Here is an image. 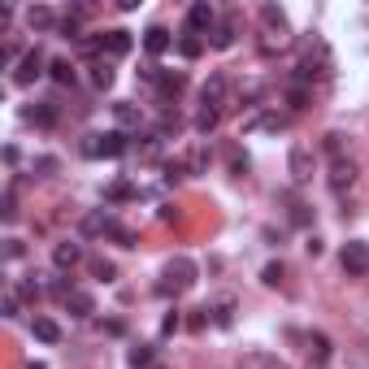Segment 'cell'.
Segmentation results:
<instances>
[{
  "label": "cell",
  "instance_id": "obj_1",
  "mask_svg": "<svg viewBox=\"0 0 369 369\" xmlns=\"http://www.w3.org/2000/svg\"><path fill=\"white\" fill-rule=\"evenodd\" d=\"M195 278H200V265H195L191 257H169L165 269H161V291L165 295H183L195 287Z\"/></svg>",
  "mask_w": 369,
  "mask_h": 369
},
{
  "label": "cell",
  "instance_id": "obj_41",
  "mask_svg": "<svg viewBox=\"0 0 369 369\" xmlns=\"http://www.w3.org/2000/svg\"><path fill=\"white\" fill-rule=\"evenodd\" d=\"M35 169H39V174H53L57 161H53V157H39V161H35Z\"/></svg>",
  "mask_w": 369,
  "mask_h": 369
},
{
  "label": "cell",
  "instance_id": "obj_20",
  "mask_svg": "<svg viewBox=\"0 0 369 369\" xmlns=\"http://www.w3.org/2000/svg\"><path fill=\"white\" fill-rule=\"evenodd\" d=\"M153 356H157L153 343H135V348L127 352V365H131V369H153Z\"/></svg>",
  "mask_w": 369,
  "mask_h": 369
},
{
  "label": "cell",
  "instance_id": "obj_37",
  "mask_svg": "<svg viewBox=\"0 0 369 369\" xmlns=\"http://www.w3.org/2000/svg\"><path fill=\"white\" fill-rule=\"evenodd\" d=\"M326 153H330L335 161L343 157V135H339V131H330V135H326Z\"/></svg>",
  "mask_w": 369,
  "mask_h": 369
},
{
  "label": "cell",
  "instance_id": "obj_16",
  "mask_svg": "<svg viewBox=\"0 0 369 369\" xmlns=\"http://www.w3.org/2000/svg\"><path fill=\"white\" fill-rule=\"evenodd\" d=\"M27 117L35 122V127H57V117H61V113H57V105H53V101H39L35 109H27Z\"/></svg>",
  "mask_w": 369,
  "mask_h": 369
},
{
  "label": "cell",
  "instance_id": "obj_43",
  "mask_svg": "<svg viewBox=\"0 0 369 369\" xmlns=\"http://www.w3.org/2000/svg\"><path fill=\"white\" fill-rule=\"evenodd\" d=\"M205 313H209V309H205ZM205 313H195V317H187V326H191V330H205V322H209Z\"/></svg>",
  "mask_w": 369,
  "mask_h": 369
},
{
  "label": "cell",
  "instance_id": "obj_38",
  "mask_svg": "<svg viewBox=\"0 0 369 369\" xmlns=\"http://www.w3.org/2000/svg\"><path fill=\"white\" fill-rule=\"evenodd\" d=\"M22 252H27V248H22V239H5V261H18Z\"/></svg>",
  "mask_w": 369,
  "mask_h": 369
},
{
  "label": "cell",
  "instance_id": "obj_19",
  "mask_svg": "<svg viewBox=\"0 0 369 369\" xmlns=\"http://www.w3.org/2000/svg\"><path fill=\"white\" fill-rule=\"evenodd\" d=\"M109 226H113V217H109V213H87V217L79 221V231H83V235H109Z\"/></svg>",
  "mask_w": 369,
  "mask_h": 369
},
{
  "label": "cell",
  "instance_id": "obj_15",
  "mask_svg": "<svg viewBox=\"0 0 369 369\" xmlns=\"http://www.w3.org/2000/svg\"><path fill=\"white\" fill-rule=\"evenodd\" d=\"M213 326L217 330H231L235 326V295H221V300L213 304Z\"/></svg>",
  "mask_w": 369,
  "mask_h": 369
},
{
  "label": "cell",
  "instance_id": "obj_2",
  "mask_svg": "<svg viewBox=\"0 0 369 369\" xmlns=\"http://www.w3.org/2000/svg\"><path fill=\"white\" fill-rule=\"evenodd\" d=\"M261 27H265V39H261V53H274L291 39V22L278 5H261Z\"/></svg>",
  "mask_w": 369,
  "mask_h": 369
},
{
  "label": "cell",
  "instance_id": "obj_23",
  "mask_svg": "<svg viewBox=\"0 0 369 369\" xmlns=\"http://www.w3.org/2000/svg\"><path fill=\"white\" fill-rule=\"evenodd\" d=\"M187 87V79H183V74H161V83H157V91L165 96V101H174V96Z\"/></svg>",
  "mask_w": 369,
  "mask_h": 369
},
{
  "label": "cell",
  "instance_id": "obj_8",
  "mask_svg": "<svg viewBox=\"0 0 369 369\" xmlns=\"http://www.w3.org/2000/svg\"><path fill=\"white\" fill-rule=\"evenodd\" d=\"M226 91H231V79H226V74H209V83L200 87V96H205V109H221V105H226Z\"/></svg>",
  "mask_w": 369,
  "mask_h": 369
},
{
  "label": "cell",
  "instance_id": "obj_31",
  "mask_svg": "<svg viewBox=\"0 0 369 369\" xmlns=\"http://www.w3.org/2000/svg\"><path fill=\"white\" fill-rule=\"evenodd\" d=\"M113 117H117V122H122V127H139V122H143V117H139V109H135V105H113Z\"/></svg>",
  "mask_w": 369,
  "mask_h": 369
},
{
  "label": "cell",
  "instance_id": "obj_18",
  "mask_svg": "<svg viewBox=\"0 0 369 369\" xmlns=\"http://www.w3.org/2000/svg\"><path fill=\"white\" fill-rule=\"evenodd\" d=\"M31 330H35V339H39V343H61V326L53 322V317H35Z\"/></svg>",
  "mask_w": 369,
  "mask_h": 369
},
{
  "label": "cell",
  "instance_id": "obj_33",
  "mask_svg": "<svg viewBox=\"0 0 369 369\" xmlns=\"http://www.w3.org/2000/svg\"><path fill=\"white\" fill-rule=\"evenodd\" d=\"M5 317H9V322H13V317H22V291H18V287L5 291Z\"/></svg>",
  "mask_w": 369,
  "mask_h": 369
},
{
  "label": "cell",
  "instance_id": "obj_29",
  "mask_svg": "<svg viewBox=\"0 0 369 369\" xmlns=\"http://www.w3.org/2000/svg\"><path fill=\"white\" fill-rule=\"evenodd\" d=\"M287 217H291V226H309V221H313L309 205H300V200H287Z\"/></svg>",
  "mask_w": 369,
  "mask_h": 369
},
{
  "label": "cell",
  "instance_id": "obj_45",
  "mask_svg": "<svg viewBox=\"0 0 369 369\" xmlns=\"http://www.w3.org/2000/svg\"><path fill=\"white\" fill-rule=\"evenodd\" d=\"M157 369H161V365H157Z\"/></svg>",
  "mask_w": 369,
  "mask_h": 369
},
{
  "label": "cell",
  "instance_id": "obj_42",
  "mask_svg": "<svg viewBox=\"0 0 369 369\" xmlns=\"http://www.w3.org/2000/svg\"><path fill=\"white\" fill-rule=\"evenodd\" d=\"M231 169H235V174H243V169H248V157H239V153H231Z\"/></svg>",
  "mask_w": 369,
  "mask_h": 369
},
{
  "label": "cell",
  "instance_id": "obj_7",
  "mask_svg": "<svg viewBox=\"0 0 369 369\" xmlns=\"http://www.w3.org/2000/svg\"><path fill=\"white\" fill-rule=\"evenodd\" d=\"M287 169H291L295 183H309V179H313V153H309L304 143H295L291 153H287Z\"/></svg>",
  "mask_w": 369,
  "mask_h": 369
},
{
  "label": "cell",
  "instance_id": "obj_6",
  "mask_svg": "<svg viewBox=\"0 0 369 369\" xmlns=\"http://www.w3.org/2000/svg\"><path fill=\"white\" fill-rule=\"evenodd\" d=\"M217 27V9L209 5V0H195V5L187 9V31L191 35H209Z\"/></svg>",
  "mask_w": 369,
  "mask_h": 369
},
{
  "label": "cell",
  "instance_id": "obj_25",
  "mask_svg": "<svg viewBox=\"0 0 369 369\" xmlns=\"http://www.w3.org/2000/svg\"><path fill=\"white\" fill-rule=\"evenodd\" d=\"M283 278H287V265H283V261H269V265L261 269V283H265V287H283Z\"/></svg>",
  "mask_w": 369,
  "mask_h": 369
},
{
  "label": "cell",
  "instance_id": "obj_27",
  "mask_svg": "<svg viewBox=\"0 0 369 369\" xmlns=\"http://www.w3.org/2000/svg\"><path fill=\"white\" fill-rule=\"evenodd\" d=\"M91 83L101 87V91H109V87H113V65H109V61H96V65H91Z\"/></svg>",
  "mask_w": 369,
  "mask_h": 369
},
{
  "label": "cell",
  "instance_id": "obj_12",
  "mask_svg": "<svg viewBox=\"0 0 369 369\" xmlns=\"http://www.w3.org/2000/svg\"><path fill=\"white\" fill-rule=\"evenodd\" d=\"M27 27L31 31H53V27H61V22H57V13L48 9V5H31L27 9Z\"/></svg>",
  "mask_w": 369,
  "mask_h": 369
},
{
  "label": "cell",
  "instance_id": "obj_28",
  "mask_svg": "<svg viewBox=\"0 0 369 369\" xmlns=\"http://www.w3.org/2000/svg\"><path fill=\"white\" fill-rule=\"evenodd\" d=\"M48 74H53V83L74 87V65H70V61H53V65H48Z\"/></svg>",
  "mask_w": 369,
  "mask_h": 369
},
{
  "label": "cell",
  "instance_id": "obj_35",
  "mask_svg": "<svg viewBox=\"0 0 369 369\" xmlns=\"http://www.w3.org/2000/svg\"><path fill=\"white\" fill-rule=\"evenodd\" d=\"M91 274H96V278H101V283H113V278H117V265L101 257V261H91Z\"/></svg>",
  "mask_w": 369,
  "mask_h": 369
},
{
  "label": "cell",
  "instance_id": "obj_14",
  "mask_svg": "<svg viewBox=\"0 0 369 369\" xmlns=\"http://www.w3.org/2000/svg\"><path fill=\"white\" fill-rule=\"evenodd\" d=\"M131 48H135L131 31H105V53H109V57H127Z\"/></svg>",
  "mask_w": 369,
  "mask_h": 369
},
{
  "label": "cell",
  "instance_id": "obj_24",
  "mask_svg": "<svg viewBox=\"0 0 369 369\" xmlns=\"http://www.w3.org/2000/svg\"><path fill=\"white\" fill-rule=\"evenodd\" d=\"M309 96H313V91H309V83H291V87H287V105H291L295 113H300V109H309Z\"/></svg>",
  "mask_w": 369,
  "mask_h": 369
},
{
  "label": "cell",
  "instance_id": "obj_4",
  "mask_svg": "<svg viewBox=\"0 0 369 369\" xmlns=\"http://www.w3.org/2000/svg\"><path fill=\"white\" fill-rule=\"evenodd\" d=\"M48 65H53V61H48V57L39 53V48H31V53H22V61L13 65V74H9V79H13V87H31V83L39 79V74L48 70Z\"/></svg>",
  "mask_w": 369,
  "mask_h": 369
},
{
  "label": "cell",
  "instance_id": "obj_10",
  "mask_svg": "<svg viewBox=\"0 0 369 369\" xmlns=\"http://www.w3.org/2000/svg\"><path fill=\"white\" fill-rule=\"evenodd\" d=\"M79 261H83V243H79V239H65V243H57V248H53V265L61 269V274H65V269H74Z\"/></svg>",
  "mask_w": 369,
  "mask_h": 369
},
{
  "label": "cell",
  "instance_id": "obj_36",
  "mask_svg": "<svg viewBox=\"0 0 369 369\" xmlns=\"http://www.w3.org/2000/svg\"><path fill=\"white\" fill-rule=\"evenodd\" d=\"M0 217H5V221H13V217H18V195H13V187L5 191V200H0Z\"/></svg>",
  "mask_w": 369,
  "mask_h": 369
},
{
  "label": "cell",
  "instance_id": "obj_3",
  "mask_svg": "<svg viewBox=\"0 0 369 369\" xmlns=\"http://www.w3.org/2000/svg\"><path fill=\"white\" fill-rule=\"evenodd\" d=\"M339 265H343V274H348V278H365L369 274V243L365 239H348V243H343V252H339Z\"/></svg>",
  "mask_w": 369,
  "mask_h": 369
},
{
  "label": "cell",
  "instance_id": "obj_9",
  "mask_svg": "<svg viewBox=\"0 0 369 369\" xmlns=\"http://www.w3.org/2000/svg\"><path fill=\"white\" fill-rule=\"evenodd\" d=\"M235 35H239V18H235V13H226V18H217V27L209 31V44L226 53V48L235 44Z\"/></svg>",
  "mask_w": 369,
  "mask_h": 369
},
{
  "label": "cell",
  "instance_id": "obj_30",
  "mask_svg": "<svg viewBox=\"0 0 369 369\" xmlns=\"http://www.w3.org/2000/svg\"><path fill=\"white\" fill-rule=\"evenodd\" d=\"M131 195H135V187H131V183H109V187H105V200H113V205L131 200Z\"/></svg>",
  "mask_w": 369,
  "mask_h": 369
},
{
  "label": "cell",
  "instance_id": "obj_11",
  "mask_svg": "<svg viewBox=\"0 0 369 369\" xmlns=\"http://www.w3.org/2000/svg\"><path fill=\"white\" fill-rule=\"evenodd\" d=\"M352 179H356V165L339 157V161L330 165V191H335V195H343V191L352 187Z\"/></svg>",
  "mask_w": 369,
  "mask_h": 369
},
{
  "label": "cell",
  "instance_id": "obj_21",
  "mask_svg": "<svg viewBox=\"0 0 369 369\" xmlns=\"http://www.w3.org/2000/svg\"><path fill=\"white\" fill-rule=\"evenodd\" d=\"M179 131H183V117H179L174 109H165V113H161V122H157V139H174Z\"/></svg>",
  "mask_w": 369,
  "mask_h": 369
},
{
  "label": "cell",
  "instance_id": "obj_17",
  "mask_svg": "<svg viewBox=\"0 0 369 369\" xmlns=\"http://www.w3.org/2000/svg\"><path fill=\"white\" fill-rule=\"evenodd\" d=\"M143 48H148L153 57H161L165 48H169V31H165V27H148V31H143Z\"/></svg>",
  "mask_w": 369,
  "mask_h": 369
},
{
  "label": "cell",
  "instance_id": "obj_26",
  "mask_svg": "<svg viewBox=\"0 0 369 369\" xmlns=\"http://www.w3.org/2000/svg\"><path fill=\"white\" fill-rule=\"evenodd\" d=\"M309 352H313L317 365H326V361H330V339H326V335H309Z\"/></svg>",
  "mask_w": 369,
  "mask_h": 369
},
{
  "label": "cell",
  "instance_id": "obj_32",
  "mask_svg": "<svg viewBox=\"0 0 369 369\" xmlns=\"http://www.w3.org/2000/svg\"><path fill=\"white\" fill-rule=\"evenodd\" d=\"M217 117H221V109H200V113H195V131L209 135V131L217 127Z\"/></svg>",
  "mask_w": 369,
  "mask_h": 369
},
{
  "label": "cell",
  "instance_id": "obj_40",
  "mask_svg": "<svg viewBox=\"0 0 369 369\" xmlns=\"http://www.w3.org/2000/svg\"><path fill=\"white\" fill-rule=\"evenodd\" d=\"M179 326H183V317H179V313H169V317H165V322H161V335H174Z\"/></svg>",
  "mask_w": 369,
  "mask_h": 369
},
{
  "label": "cell",
  "instance_id": "obj_22",
  "mask_svg": "<svg viewBox=\"0 0 369 369\" xmlns=\"http://www.w3.org/2000/svg\"><path fill=\"white\" fill-rule=\"evenodd\" d=\"M200 53H205V44L195 39L191 31H183V35H179V57H183V61H195Z\"/></svg>",
  "mask_w": 369,
  "mask_h": 369
},
{
  "label": "cell",
  "instance_id": "obj_44",
  "mask_svg": "<svg viewBox=\"0 0 369 369\" xmlns=\"http://www.w3.org/2000/svg\"><path fill=\"white\" fill-rule=\"evenodd\" d=\"M27 369H44V365H39V361H31V365H27Z\"/></svg>",
  "mask_w": 369,
  "mask_h": 369
},
{
  "label": "cell",
  "instance_id": "obj_5",
  "mask_svg": "<svg viewBox=\"0 0 369 369\" xmlns=\"http://www.w3.org/2000/svg\"><path fill=\"white\" fill-rule=\"evenodd\" d=\"M83 153H87V157H122V153H127V135H122V131H105V135H87V143H83Z\"/></svg>",
  "mask_w": 369,
  "mask_h": 369
},
{
  "label": "cell",
  "instance_id": "obj_34",
  "mask_svg": "<svg viewBox=\"0 0 369 369\" xmlns=\"http://www.w3.org/2000/svg\"><path fill=\"white\" fill-rule=\"evenodd\" d=\"M109 239H117L122 248H135V231H127V226H122L117 217H113V226H109Z\"/></svg>",
  "mask_w": 369,
  "mask_h": 369
},
{
  "label": "cell",
  "instance_id": "obj_13",
  "mask_svg": "<svg viewBox=\"0 0 369 369\" xmlns=\"http://www.w3.org/2000/svg\"><path fill=\"white\" fill-rule=\"evenodd\" d=\"M65 309H70V317H91L96 313V300H91V295L87 291H79V287H74L70 295H65V300H61Z\"/></svg>",
  "mask_w": 369,
  "mask_h": 369
},
{
  "label": "cell",
  "instance_id": "obj_39",
  "mask_svg": "<svg viewBox=\"0 0 369 369\" xmlns=\"http://www.w3.org/2000/svg\"><path fill=\"white\" fill-rule=\"evenodd\" d=\"M183 174H187V165H179V161H169V165H165V183H179Z\"/></svg>",
  "mask_w": 369,
  "mask_h": 369
}]
</instances>
